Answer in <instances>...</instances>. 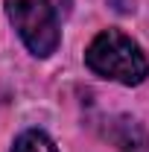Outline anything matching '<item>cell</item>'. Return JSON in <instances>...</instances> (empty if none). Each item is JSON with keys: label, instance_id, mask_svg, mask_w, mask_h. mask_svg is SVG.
Here are the masks:
<instances>
[{"label": "cell", "instance_id": "3957f363", "mask_svg": "<svg viewBox=\"0 0 149 152\" xmlns=\"http://www.w3.org/2000/svg\"><path fill=\"white\" fill-rule=\"evenodd\" d=\"M12 152H56V146H53V140L47 137L44 132H23L15 140V146H12Z\"/></svg>", "mask_w": 149, "mask_h": 152}, {"label": "cell", "instance_id": "6da1fadb", "mask_svg": "<svg viewBox=\"0 0 149 152\" xmlns=\"http://www.w3.org/2000/svg\"><path fill=\"white\" fill-rule=\"evenodd\" d=\"M85 61L96 76L114 79L120 85H140L149 76V61L143 50L117 29H105L93 38L85 50Z\"/></svg>", "mask_w": 149, "mask_h": 152}, {"label": "cell", "instance_id": "7a4b0ae2", "mask_svg": "<svg viewBox=\"0 0 149 152\" xmlns=\"http://www.w3.org/2000/svg\"><path fill=\"white\" fill-rule=\"evenodd\" d=\"M6 15L32 56L47 58L58 47V23L50 0H6Z\"/></svg>", "mask_w": 149, "mask_h": 152}]
</instances>
